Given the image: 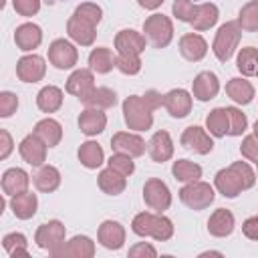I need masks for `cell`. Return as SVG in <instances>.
Returning <instances> with one entry per match:
<instances>
[{
	"mask_svg": "<svg viewBox=\"0 0 258 258\" xmlns=\"http://www.w3.org/2000/svg\"><path fill=\"white\" fill-rule=\"evenodd\" d=\"M240 38H242V28L238 24V20H230V22H224L218 32H216V38H214V44H212V50L216 54V58L220 62H228L238 44H240Z\"/></svg>",
	"mask_w": 258,
	"mask_h": 258,
	"instance_id": "1",
	"label": "cell"
},
{
	"mask_svg": "<svg viewBox=\"0 0 258 258\" xmlns=\"http://www.w3.org/2000/svg\"><path fill=\"white\" fill-rule=\"evenodd\" d=\"M123 119L125 125L133 131H147L153 125V111L147 107L143 97L129 95L123 101Z\"/></svg>",
	"mask_w": 258,
	"mask_h": 258,
	"instance_id": "2",
	"label": "cell"
},
{
	"mask_svg": "<svg viewBox=\"0 0 258 258\" xmlns=\"http://www.w3.org/2000/svg\"><path fill=\"white\" fill-rule=\"evenodd\" d=\"M143 34L153 48H165L173 38V22L165 14H151L143 22Z\"/></svg>",
	"mask_w": 258,
	"mask_h": 258,
	"instance_id": "3",
	"label": "cell"
},
{
	"mask_svg": "<svg viewBox=\"0 0 258 258\" xmlns=\"http://www.w3.org/2000/svg\"><path fill=\"white\" fill-rule=\"evenodd\" d=\"M216 194H214V187L202 179L198 181H189L185 183L181 189H179V200L183 206H187L189 210L194 212H200V210H206L212 206Z\"/></svg>",
	"mask_w": 258,
	"mask_h": 258,
	"instance_id": "4",
	"label": "cell"
},
{
	"mask_svg": "<svg viewBox=\"0 0 258 258\" xmlns=\"http://www.w3.org/2000/svg\"><path fill=\"white\" fill-rule=\"evenodd\" d=\"M143 202L151 212L163 214L171 206V191L165 181L157 177H149L143 185Z\"/></svg>",
	"mask_w": 258,
	"mask_h": 258,
	"instance_id": "5",
	"label": "cell"
},
{
	"mask_svg": "<svg viewBox=\"0 0 258 258\" xmlns=\"http://www.w3.org/2000/svg\"><path fill=\"white\" fill-rule=\"evenodd\" d=\"M64 234H67V230H64V226H62V222L50 220V222H44V224H40V226L36 228V232H34V242H36L38 248H42V250H46V252L50 254V252H54L58 246L64 244Z\"/></svg>",
	"mask_w": 258,
	"mask_h": 258,
	"instance_id": "6",
	"label": "cell"
},
{
	"mask_svg": "<svg viewBox=\"0 0 258 258\" xmlns=\"http://www.w3.org/2000/svg\"><path fill=\"white\" fill-rule=\"evenodd\" d=\"M48 60L54 69L58 71H69L77 64L79 60V52L77 46L73 42H69L67 38H54L48 46Z\"/></svg>",
	"mask_w": 258,
	"mask_h": 258,
	"instance_id": "7",
	"label": "cell"
},
{
	"mask_svg": "<svg viewBox=\"0 0 258 258\" xmlns=\"http://www.w3.org/2000/svg\"><path fill=\"white\" fill-rule=\"evenodd\" d=\"M181 145L198 155H208L214 149V141L210 137V133L206 129H202L200 125H189L183 129L181 137H179Z\"/></svg>",
	"mask_w": 258,
	"mask_h": 258,
	"instance_id": "8",
	"label": "cell"
},
{
	"mask_svg": "<svg viewBox=\"0 0 258 258\" xmlns=\"http://www.w3.org/2000/svg\"><path fill=\"white\" fill-rule=\"evenodd\" d=\"M145 139L137 133H131V131H119L111 137V149L115 153H125V155H131V157H141L145 153Z\"/></svg>",
	"mask_w": 258,
	"mask_h": 258,
	"instance_id": "9",
	"label": "cell"
},
{
	"mask_svg": "<svg viewBox=\"0 0 258 258\" xmlns=\"http://www.w3.org/2000/svg\"><path fill=\"white\" fill-rule=\"evenodd\" d=\"M54 258H93L95 256V242L89 236H73L69 242L58 246L54 252H50Z\"/></svg>",
	"mask_w": 258,
	"mask_h": 258,
	"instance_id": "10",
	"label": "cell"
},
{
	"mask_svg": "<svg viewBox=\"0 0 258 258\" xmlns=\"http://www.w3.org/2000/svg\"><path fill=\"white\" fill-rule=\"evenodd\" d=\"M46 75V62L38 54H26L16 62V77L22 83H38Z\"/></svg>",
	"mask_w": 258,
	"mask_h": 258,
	"instance_id": "11",
	"label": "cell"
},
{
	"mask_svg": "<svg viewBox=\"0 0 258 258\" xmlns=\"http://www.w3.org/2000/svg\"><path fill=\"white\" fill-rule=\"evenodd\" d=\"M46 149H48V145H46L38 135H34V133L26 135V137L20 141V145H18L20 157H22L28 165H32V167H40V165L46 161Z\"/></svg>",
	"mask_w": 258,
	"mask_h": 258,
	"instance_id": "12",
	"label": "cell"
},
{
	"mask_svg": "<svg viewBox=\"0 0 258 258\" xmlns=\"http://www.w3.org/2000/svg\"><path fill=\"white\" fill-rule=\"evenodd\" d=\"M194 103V95L187 93L185 89H171L169 93L163 95V107L173 119H183L189 115Z\"/></svg>",
	"mask_w": 258,
	"mask_h": 258,
	"instance_id": "13",
	"label": "cell"
},
{
	"mask_svg": "<svg viewBox=\"0 0 258 258\" xmlns=\"http://www.w3.org/2000/svg\"><path fill=\"white\" fill-rule=\"evenodd\" d=\"M145 46H147L145 34H141L133 28H123L115 36V48H117L119 54H137V56H141Z\"/></svg>",
	"mask_w": 258,
	"mask_h": 258,
	"instance_id": "14",
	"label": "cell"
},
{
	"mask_svg": "<svg viewBox=\"0 0 258 258\" xmlns=\"http://www.w3.org/2000/svg\"><path fill=\"white\" fill-rule=\"evenodd\" d=\"M214 185H216V189H218L224 198H230V200L238 198V196L244 191L242 179H240V175L236 173V169H234L232 165H230V167H224V169H220V171L216 173Z\"/></svg>",
	"mask_w": 258,
	"mask_h": 258,
	"instance_id": "15",
	"label": "cell"
},
{
	"mask_svg": "<svg viewBox=\"0 0 258 258\" xmlns=\"http://www.w3.org/2000/svg\"><path fill=\"white\" fill-rule=\"evenodd\" d=\"M218 91H220V81H218L216 73H212V71H202V73L196 75V79H194V83H191V95H194L198 101L206 103V101L214 99V97L218 95Z\"/></svg>",
	"mask_w": 258,
	"mask_h": 258,
	"instance_id": "16",
	"label": "cell"
},
{
	"mask_svg": "<svg viewBox=\"0 0 258 258\" xmlns=\"http://www.w3.org/2000/svg\"><path fill=\"white\" fill-rule=\"evenodd\" d=\"M147 151H149V157L155 161V163H163V161H169L171 155H173V139L167 131L159 129L151 135L149 143H147Z\"/></svg>",
	"mask_w": 258,
	"mask_h": 258,
	"instance_id": "17",
	"label": "cell"
},
{
	"mask_svg": "<svg viewBox=\"0 0 258 258\" xmlns=\"http://www.w3.org/2000/svg\"><path fill=\"white\" fill-rule=\"evenodd\" d=\"M99 244L107 250H119L125 244V228L115 220H105L97 232Z\"/></svg>",
	"mask_w": 258,
	"mask_h": 258,
	"instance_id": "18",
	"label": "cell"
},
{
	"mask_svg": "<svg viewBox=\"0 0 258 258\" xmlns=\"http://www.w3.org/2000/svg\"><path fill=\"white\" fill-rule=\"evenodd\" d=\"M179 52L185 60L198 62L208 54V42L202 34L198 32H187L179 38Z\"/></svg>",
	"mask_w": 258,
	"mask_h": 258,
	"instance_id": "19",
	"label": "cell"
},
{
	"mask_svg": "<svg viewBox=\"0 0 258 258\" xmlns=\"http://www.w3.org/2000/svg\"><path fill=\"white\" fill-rule=\"evenodd\" d=\"M95 89V75L91 69H77L67 79V93L75 95L79 101Z\"/></svg>",
	"mask_w": 258,
	"mask_h": 258,
	"instance_id": "20",
	"label": "cell"
},
{
	"mask_svg": "<svg viewBox=\"0 0 258 258\" xmlns=\"http://www.w3.org/2000/svg\"><path fill=\"white\" fill-rule=\"evenodd\" d=\"M97 26H93V24H89V22H85V20H81L79 16H71L69 18V22H67V34H69V38L73 40V42H77V44H81V46H91L93 42H95V38H97V30H95Z\"/></svg>",
	"mask_w": 258,
	"mask_h": 258,
	"instance_id": "21",
	"label": "cell"
},
{
	"mask_svg": "<svg viewBox=\"0 0 258 258\" xmlns=\"http://www.w3.org/2000/svg\"><path fill=\"white\" fill-rule=\"evenodd\" d=\"M14 42L24 52L38 48L40 42H42V30H40V26L34 24V22H24V24L16 26V30H14Z\"/></svg>",
	"mask_w": 258,
	"mask_h": 258,
	"instance_id": "22",
	"label": "cell"
},
{
	"mask_svg": "<svg viewBox=\"0 0 258 258\" xmlns=\"http://www.w3.org/2000/svg\"><path fill=\"white\" fill-rule=\"evenodd\" d=\"M105 127H107V115L101 109L85 107V111L79 115V129L87 137H95V135L103 133Z\"/></svg>",
	"mask_w": 258,
	"mask_h": 258,
	"instance_id": "23",
	"label": "cell"
},
{
	"mask_svg": "<svg viewBox=\"0 0 258 258\" xmlns=\"http://www.w3.org/2000/svg\"><path fill=\"white\" fill-rule=\"evenodd\" d=\"M234 226H236V220H234V214L226 208H218L210 220H208V232L214 236V238H226L234 232Z\"/></svg>",
	"mask_w": 258,
	"mask_h": 258,
	"instance_id": "24",
	"label": "cell"
},
{
	"mask_svg": "<svg viewBox=\"0 0 258 258\" xmlns=\"http://www.w3.org/2000/svg\"><path fill=\"white\" fill-rule=\"evenodd\" d=\"M36 208H38V198L28 189L10 196V210L18 220H30L36 214Z\"/></svg>",
	"mask_w": 258,
	"mask_h": 258,
	"instance_id": "25",
	"label": "cell"
},
{
	"mask_svg": "<svg viewBox=\"0 0 258 258\" xmlns=\"http://www.w3.org/2000/svg\"><path fill=\"white\" fill-rule=\"evenodd\" d=\"M226 95L238 103V105H248L252 103V99L256 97V91H254V85L248 81V79H242V77H234L226 83Z\"/></svg>",
	"mask_w": 258,
	"mask_h": 258,
	"instance_id": "26",
	"label": "cell"
},
{
	"mask_svg": "<svg viewBox=\"0 0 258 258\" xmlns=\"http://www.w3.org/2000/svg\"><path fill=\"white\" fill-rule=\"evenodd\" d=\"M30 183V175L22 167H10L2 173V191L6 196H16L20 191H26Z\"/></svg>",
	"mask_w": 258,
	"mask_h": 258,
	"instance_id": "27",
	"label": "cell"
},
{
	"mask_svg": "<svg viewBox=\"0 0 258 258\" xmlns=\"http://www.w3.org/2000/svg\"><path fill=\"white\" fill-rule=\"evenodd\" d=\"M97 183H99V187H101L103 194H107V196H119V194H123L125 187H127V177L121 175L119 171L107 167V169H101V171H99Z\"/></svg>",
	"mask_w": 258,
	"mask_h": 258,
	"instance_id": "28",
	"label": "cell"
},
{
	"mask_svg": "<svg viewBox=\"0 0 258 258\" xmlns=\"http://www.w3.org/2000/svg\"><path fill=\"white\" fill-rule=\"evenodd\" d=\"M218 16H220V10L216 4H212V2L196 4V14L189 24L194 26L196 32H204V30H210L218 22Z\"/></svg>",
	"mask_w": 258,
	"mask_h": 258,
	"instance_id": "29",
	"label": "cell"
},
{
	"mask_svg": "<svg viewBox=\"0 0 258 258\" xmlns=\"http://www.w3.org/2000/svg\"><path fill=\"white\" fill-rule=\"evenodd\" d=\"M32 133L38 135L48 147H56V145L60 143V139H62V125H60L56 119L46 117V119H40V121L34 125Z\"/></svg>",
	"mask_w": 258,
	"mask_h": 258,
	"instance_id": "30",
	"label": "cell"
},
{
	"mask_svg": "<svg viewBox=\"0 0 258 258\" xmlns=\"http://www.w3.org/2000/svg\"><path fill=\"white\" fill-rule=\"evenodd\" d=\"M81 103H83L85 107L105 111V109L115 107V103H117V93H115L113 89H109V87H95L87 97L81 99Z\"/></svg>",
	"mask_w": 258,
	"mask_h": 258,
	"instance_id": "31",
	"label": "cell"
},
{
	"mask_svg": "<svg viewBox=\"0 0 258 258\" xmlns=\"http://www.w3.org/2000/svg\"><path fill=\"white\" fill-rule=\"evenodd\" d=\"M115 62H117V56H115V54L111 52V48H107V46H97V48H93L91 54H89V69H91L93 73H97V75H107V73H111L113 67H115Z\"/></svg>",
	"mask_w": 258,
	"mask_h": 258,
	"instance_id": "32",
	"label": "cell"
},
{
	"mask_svg": "<svg viewBox=\"0 0 258 258\" xmlns=\"http://www.w3.org/2000/svg\"><path fill=\"white\" fill-rule=\"evenodd\" d=\"M36 107L42 113H56L62 107V91L54 85H46L36 95Z\"/></svg>",
	"mask_w": 258,
	"mask_h": 258,
	"instance_id": "33",
	"label": "cell"
},
{
	"mask_svg": "<svg viewBox=\"0 0 258 258\" xmlns=\"http://www.w3.org/2000/svg\"><path fill=\"white\" fill-rule=\"evenodd\" d=\"M32 177H34L36 189L42 194H52L60 185V171L54 165H40V169Z\"/></svg>",
	"mask_w": 258,
	"mask_h": 258,
	"instance_id": "34",
	"label": "cell"
},
{
	"mask_svg": "<svg viewBox=\"0 0 258 258\" xmlns=\"http://www.w3.org/2000/svg\"><path fill=\"white\" fill-rule=\"evenodd\" d=\"M77 155H79L81 165H85L87 169H97V167H101L103 161H105L103 147H101L97 141H85V143H81Z\"/></svg>",
	"mask_w": 258,
	"mask_h": 258,
	"instance_id": "35",
	"label": "cell"
},
{
	"mask_svg": "<svg viewBox=\"0 0 258 258\" xmlns=\"http://www.w3.org/2000/svg\"><path fill=\"white\" fill-rule=\"evenodd\" d=\"M206 129L210 135L214 137H226L228 129H230V121H228V111L226 107H216L208 113L206 117Z\"/></svg>",
	"mask_w": 258,
	"mask_h": 258,
	"instance_id": "36",
	"label": "cell"
},
{
	"mask_svg": "<svg viewBox=\"0 0 258 258\" xmlns=\"http://www.w3.org/2000/svg\"><path fill=\"white\" fill-rule=\"evenodd\" d=\"M171 173L177 181L189 183V181H198L202 177V165L189 161V159H177L171 165Z\"/></svg>",
	"mask_w": 258,
	"mask_h": 258,
	"instance_id": "37",
	"label": "cell"
},
{
	"mask_svg": "<svg viewBox=\"0 0 258 258\" xmlns=\"http://www.w3.org/2000/svg\"><path fill=\"white\" fill-rule=\"evenodd\" d=\"M236 67H238V71L244 77L256 75V69H258V48H254V46L240 48L238 58H236Z\"/></svg>",
	"mask_w": 258,
	"mask_h": 258,
	"instance_id": "38",
	"label": "cell"
},
{
	"mask_svg": "<svg viewBox=\"0 0 258 258\" xmlns=\"http://www.w3.org/2000/svg\"><path fill=\"white\" fill-rule=\"evenodd\" d=\"M238 24L244 32H258V0L246 2L238 12Z\"/></svg>",
	"mask_w": 258,
	"mask_h": 258,
	"instance_id": "39",
	"label": "cell"
},
{
	"mask_svg": "<svg viewBox=\"0 0 258 258\" xmlns=\"http://www.w3.org/2000/svg\"><path fill=\"white\" fill-rule=\"evenodd\" d=\"M2 246L8 252L10 258H18V256H28V242L26 236L20 232H10L2 238Z\"/></svg>",
	"mask_w": 258,
	"mask_h": 258,
	"instance_id": "40",
	"label": "cell"
},
{
	"mask_svg": "<svg viewBox=\"0 0 258 258\" xmlns=\"http://www.w3.org/2000/svg\"><path fill=\"white\" fill-rule=\"evenodd\" d=\"M155 214L157 212H141L133 218L131 222V230L133 234L141 236V238H149L151 236V230H153V222H155Z\"/></svg>",
	"mask_w": 258,
	"mask_h": 258,
	"instance_id": "41",
	"label": "cell"
},
{
	"mask_svg": "<svg viewBox=\"0 0 258 258\" xmlns=\"http://www.w3.org/2000/svg\"><path fill=\"white\" fill-rule=\"evenodd\" d=\"M171 236H173V222L167 216H163V214L157 212L155 214V222H153V230H151V236L149 238H153L157 242H165Z\"/></svg>",
	"mask_w": 258,
	"mask_h": 258,
	"instance_id": "42",
	"label": "cell"
},
{
	"mask_svg": "<svg viewBox=\"0 0 258 258\" xmlns=\"http://www.w3.org/2000/svg\"><path fill=\"white\" fill-rule=\"evenodd\" d=\"M73 14L79 16L81 20L93 24V26H97V24L101 22V18H103V10H101V6L95 4V2H83V4H79Z\"/></svg>",
	"mask_w": 258,
	"mask_h": 258,
	"instance_id": "43",
	"label": "cell"
},
{
	"mask_svg": "<svg viewBox=\"0 0 258 258\" xmlns=\"http://www.w3.org/2000/svg\"><path fill=\"white\" fill-rule=\"evenodd\" d=\"M226 111H228V121H230L228 135H232V137L242 135V133L246 131V127H248V119H246V115H244L238 107H226Z\"/></svg>",
	"mask_w": 258,
	"mask_h": 258,
	"instance_id": "44",
	"label": "cell"
},
{
	"mask_svg": "<svg viewBox=\"0 0 258 258\" xmlns=\"http://www.w3.org/2000/svg\"><path fill=\"white\" fill-rule=\"evenodd\" d=\"M107 167H111V169L119 171L121 175L129 177V175L135 171V161H133L131 155H125V153H113V155L109 157V161H107Z\"/></svg>",
	"mask_w": 258,
	"mask_h": 258,
	"instance_id": "45",
	"label": "cell"
},
{
	"mask_svg": "<svg viewBox=\"0 0 258 258\" xmlns=\"http://www.w3.org/2000/svg\"><path fill=\"white\" fill-rule=\"evenodd\" d=\"M115 69H119L123 75L133 77L141 71V58L137 54H119L117 62H115Z\"/></svg>",
	"mask_w": 258,
	"mask_h": 258,
	"instance_id": "46",
	"label": "cell"
},
{
	"mask_svg": "<svg viewBox=\"0 0 258 258\" xmlns=\"http://www.w3.org/2000/svg\"><path fill=\"white\" fill-rule=\"evenodd\" d=\"M171 12L177 20L181 22H191L194 20V14H196V4L191 0H175L173 6H171Z\"/></svg>",
	"mask_w": 258,
	"mask_h": 258,
	"instance_id": "47",
	"label": "cell"
},
{
	"mask_svg": "<svg viewBox=\"0 0 258 258\" xmlns=\"http://www.w3.org/2000/svg\"><path fill=\"white\" fill-rule=\"evenodd\" d=\"M232 167H234L236 173L240 175L242 185H244V191L250 189V187H254V183H256V171L248 165V161H234Z\"/></svg>",
	"mask_w": 258,
	"mask_h": 258,
	"instance_id": "48",
	"label": "cell"
},
{
	"mask_svg": "<svg viewBox=\"0 0 258 258\" xmlns=\"http://www.w3.org/2000/svg\"><path fill=\"white\" fill-rule=\"evenodd\" d=\"M16 109H18V97L10 91H2L0 93V117L8 119L16 113Z\"/></svg>",
	"mask_w": 258,
	"mask_h": 258,
	"instance_id": "49",
	"label": "cell"
},
{
	"mask_svg": "<svg viewBox=\"0 0 258 258\" xmlns=\"http://www.w3.org/2000/svg\"><path fill=\"white\" fill-rule=\"evenodd\" d=\"M240 153L244 159L252 161L258 165V137L252 133V135H246L242 139V145H240Z\"/></svg>",
	"mask_w": 258,
	"mask_h": 258,
	"instance_id": "50",
	"label": "cell"
},
{
	"mask_svg": "<svg viewBox=\"0 0 258 258\" xmlns=\"http://www.w3.org/2000/svg\"><path fill=\"white\" fill-rule=\"evenodd\" d=\"M12 6L16 10V14L28 18L40 10V0H12Z\"/></svg>",
	"mask_w": 258,
	"mask_h": 258,
	"instance_id": "51",
	"label": "cell"
},
{
	"mask_svg": "<svg viewBox=\"0 0 258 258\" xmlns=\"http://www.w3.org/2000/svg\"><path fill=\"white\" fill-rule=\"evenodd\" d=\"M129 256L131 258H145V256L155 258L157 256V250L149 242H139V244H135V246L129 248Z\"/></svg>",
	"mask_w": 258,
	"mask_h": 258,
	"instance_id": "52",
	"label": "cell"
},
{
	"mask_svg": "<svg viewBox=\"0 0 258 258\" xmlns=\"http://www.w3.org/2000/svg\"><path fill=\"white\" fill-rule=\"evenodd\" d=\"M242 232H244V236H246L248 240L258 242V216L246 218L244 224H242Z\"/></svg>",
	"mask_w": 258,
	"mask_h": 258,
	"instance_id": "53",
	"label": "cell"
},
{
	"mask_svg": "<svg viewBox=\"0 0 258 258\" xmlns=\"http://www.w3.org/2000/svg\"><path fill=\"white\" fill-rule=\"evenodd\" d=\"M14 149V143H12V137L6 129H0V159H6Z\"/></svg>",
	"mask_w": 258,
	"mask_h": 258,
	"instance_id": "54",
	"label": "cell"
},
{
	"mask_svg": "<svg viewBox=\"0 0 258 258\" xmlns=\"http://www.w3.org/2000/svg\"><path fill=\"white\" fill-rule=\"evenodd\" d=\"M141 97H143V101L147 103V107H149L151 111H155V109H159V107L163 105V95H161L159 91H155V89L147 91V93L141 95Z\"/></svg>",
	"mask_w": 258,
	"mask_h": 258,
	"instance_id": "55",
	"label": "cell"
},
{
	"mask_svg": "<svg viewBox=\"0 0 258 258\" xmlns=\"http://www.w3.org/2000/svg\"><path fill=\"white\" fill-rule=\"evenodd\" d=\"M163 2H165V0H137V4H139L141 8H145V10H157Z\"/></svg>",
	"mask_w": 258,
	"mask_h": 258,
	"instance_id": "56",
	"label": "cell"
},
{
	"mask_svg": "<svg viewBox=\"0 0 258 258\" xmlns=\"http://www.w3.org/2000/svg\"><path fill=\"white\" fill-rule=\"evenodd\" d=\"M210 254H212V256H222V252H202L200 256H210Z\"/></svg>",
	"mask_w": 258,
	"mask_h": 258,
	"instance_id": "57",
	"label": "cell"
},
{
	"mask_svg": "<svg viewBox=\"0 0 258 258\" xmlns=\"http://www.w3.org/2000/svg\"><path fill=\"white\" fill-rule=\"evenodd\" d=\"M254 135L258 137V119H256V123H254Z\"/></svg>",
	"mask_w": 258,
	"mask_h": 258,
	"instance_id": "58",
	"label": "cell"
},
{
	"mask_svg": "<svg viewBox=\"0 0 258 258\" xmlns=\"http://www.w3.org/2000/svg\"><path fill=\"white\" fill-rule=\"evenodd\" d=\"M256 167H258V165H256ZM256 181H258V169H256Z\"/></svg>",
	"mask_w": 258,
	"mask_h": 258,
	"instance_id": "59",
	"label": "cell"
},
{
	"mask_svg": "<svg viewBox=\"0 0 258 258\" xmlns=\"http://www.w3.org/2000/svg\"><path fill=\"white\" fill-rule=\"evenodd\" d=\"M256 77H258V69H256Z\"/></svg>",
	"mask_w": 258,
	"mask_h": 258,
	"instance_id": "60",
	"label": "cell"
},
{
	"mask_svg": "<svg viewBox=\"0 0 258 258\" xmlns=\"http://www.w3.org/2000/svg\"><path fill=\"white\" fill-rule=\"evenodd\" d=\"M50 2H56V0H50Z\"/></svg>",
	"mask_w": 258,
	"mask_h": 258,
	"instance_id": "61",
	"label": "cell"
}]
</instances>
